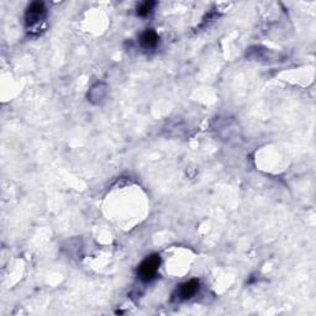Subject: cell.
<instances>
[{
	"mask_svg": "<svg viewBox=\"0 0 316 316\" xmlns=\"http://www.w3.org/2000/svg\"><path fill=\"white\" fill-rule=\"evenodd\" d=\"M159 263H161V258H159L158 254H152V256L144 259L139 267L140 278L144 282H148L155 278L158 267H159Z\"/></svg>",
	"mask_w": 316,
	"mask_h": 316,
	"instance_id": "obj_1",
	"label": "cell"
},
{
	"mask_svg": "<svg viewBox=\"0 0 316 316\" xmlns=\"http://www.w3.org/2000/svg\"><path fill=\"white\" fill-rule=\"evenodd\" d=\"M45 14V6L42 3H32L28 8L26 13V20L30 25H33L36 21L41 19L42 15Z\"/></svg>",
	"mask_w": 316,
	"mask_h": 316,
	"instance_id": "obj_2",
	"label": "cell"
},
{
	"mask_svg": "<svg viewBox=\"0 0 316 316\" xmlns=\"http://www.w3.org/2000/svg\"><path fill=\"white\" fill-rule=\"evenodd\" d=\"M198 290H199V282L189 281L180 285L179 290H178V297H179V299H189L194 294H196Z\"/></svg>",
	"mask_w": 316,
	"mask_h": 316,
	"instance_id": "obj_3",
	"label": "cell"
},
{
	"mask_svg": "<svg viewBox=\"0 0 316 316\" xmlns=\"http://www.w3.org/2000/svg\"><path fill=\"white\" fill-rule=\"evenodd\" d=\"M158 42V36L157 33L153 30H147L143 35L141 36V44L147 48L155 47Z\"/></svg>",
	"mask_w": 316,
	"mask_h": 316,
	"instance_id": "obj_4",
	"label": "cell"
},
{
	"mask_svg": "<svg viewBox=\"0 0 316 316\" xmlns=\"http://www.w3.org/2000/svg\"><path fill=\"white\" fill-rule=\"evenodd\" d=\"M156 5L155 1H146V3L141 4V5L139 6V9H137V14L140 15V16H146V15H148L152 11L153 6Z\"/></svg>",
	"mask_w": 316,
	"mask_h": 316,
	"instance_id": "obj_5",
	"label": "cell"
}]
</instances>
